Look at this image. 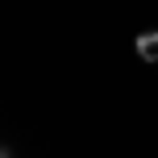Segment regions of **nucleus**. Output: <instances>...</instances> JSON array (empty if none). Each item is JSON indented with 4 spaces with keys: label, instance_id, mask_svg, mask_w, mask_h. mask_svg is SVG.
Returning <instances> with one entry per match:
<instances>
[{
    "label": "nucleus",
    "instance_id": "nucleus-1",
    "mask_svg": "<svg viewBox=\"0 0 158 158\" xmlns=\"http://www.w3.org/2000/svg\"><path fill=\"white\" fill-rule=\"evenodd\" d=\"M133 50H137L142 63H158V29H142L133 38Z\"/></svg>",
    "mask_w": 158,
    "mask_h": 158
},
{
    "label": "nucleus",
    "instance_id": "nucleus-2",
    "mask_svg": "<svg viewBox=\"0 0 158 158\" xmlns=\"http://www.w3.org/2000/svg\"><path fill=\"white\" fill-rule=\"evenodd\" d=\"M0 158H13V150H8V146H0Z\"/></svg>",
    "mask_w": 158,
    "mask_h": 158
}]
</instances>
